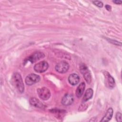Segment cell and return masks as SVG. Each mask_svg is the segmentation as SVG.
<instances>
[{"instance_id": "obj_6", "label": "cell", "mask_w": 122, "mask_h": 122, "mask_svg": "<svg viewBox=\"0 0 122 122\" xmlns=\"http://www.w3.org/2000/svg\"><path fill=\"white\" fill-rule=\"evenodd\" d=\"M69 69V64L65 61H61L57 63L55 66V70L59 73L66 72Z\"/></svg>"}, {"instance_id": "obj_9", "label": "cell", "mask_w": 122, "mask_h": 122, "mask_svg": "<svg viewBox=\"0 0 122 122\" xmlns=\"http://www.w3.org/2000/svg\"><path fill=\"white\" fill-rule=\"evenodd\" d=\"M74 98L72 95L70 94H67L65 95L61 100V103L64 106H69L73 102Z\"/></svg>"}, {"instance_id": "obj_10", "label": "cell", "mask_w": 122, "mask_h": 122, "mask_svg": "<svg viewBox=\"0 0 122 122\" xmlns=\"http://www.w3.org/2000/svg\"><path fill=\"white\" fill-rule=\"evenodd\" d=\"M68 81L72 85H76L80 81V77L79 75L76 73H72L70 74L68 77Z\"/></svg>"}, {"instance_id": "obj_14", "label": "cell", "mask_w": 122, "mask_h": 122, "mask_svg": "<svg viewBox=\"0 0 122 122\" xmlns=\"http://www.w3.org/2000/svg\"><path fill=\"white\" fill-rule=\"evenodd\" d=\"M93 95V90L91 89H88L84 95V96L82 99V102H85L91 99Z\"/></svg>"}, {"instance_id": "obj_13", "label": "cell", "mask_w": 122, "mask_h": 122, "mask_svg": "<svg viewBox=\"0 0 122 122\" xmlns=\"http://www.w3.org/2000/svg\"><path fill=\"white\" fill-rule=\"evenodd\" d=\"M112 114H113V109L112 108H109L107 110L104 116L103 117L102 119L101 120V122L109 121L112 119Z\"/></svg>"}, {"instance_id": "obj_17", "label": "cell", "mask_w": 122, "mask_h": 122, "mask_svg": "<svg viewBox=\"0 0 122 122\" xmlns=\"http://www.w3.org/2000/svg\"><path fill=\"white\" fill-rule=\"evenodd\" d=\"M112 1H113V2H114V3L116 4H121L122 2V1L121 0H113Z\"/></svg>"}, {"instance_id": "obj_11", "label": "cell", "mask_w": 122, "mask_h": 122, "mask_svg": "<svg viewBox=\"0 0 122 122\" xmlns=\"http://www.w3.org/2000/svg\"><path fill=\"white\" fill-rule=\"evenodd\" d=\"M30 102L31 105L35 107L41 109L44 108V105H43V104L36 98H31L30 100Z\"/></svg>"}, {"instance_id": "obj_2", "label": "cell", "mask_w": 122, "mask_h": 122, "mask_svg": "<svg viewBox=\"0 0 122 122\" xmlns=\"http://www.w3.org/2000/svg\"><path fill=\"white\" fill-rule=\"evenodd\" d=\"M80 70L87 83L90 84L92 81V76L87 66L84 64H81L80 67Z\"/></svg>"}, {"instance_id": "obj_1", "label": "cell", "mask_w": 122, "mask_h": 122, "mask_svg": "<svg viewBox=\"0 0 122 122\" xmlns=\"http://www.w3.org/2000/svg\"><path fill=\"white\" fill-rule=\"evenodd\" d=\"M12 81L13 85L18 91L21 93L23 92L24 85L20 74L18 72L14 73L12 75Z\"/></svg>"}, {"instance_id": "obj_7", "label": "cell", "mask_w": 122, "mask_h": 122, "mask_svg": "<svg viewBox=\"0 0 122 122\" xmlns=\"http://www.w3.org/2000/svg\"><path fill=\"white\" fill-rule=\"evenodd\" d=\"M44 57L45 55L43 53L41 52H36L30 56L27 59V61H29L31 63H34L41 59L43 58Z\"/></svg>"}, {"instance_id": "obj_3", "label": "cell", "mask_w": 122, "mask_h": 122, "mask_svg": "<svg viewBox=\"0 0 122 122\" xmlns=\"http://www.w3.org/2000/svg\"><path fill=\"white\" fill-rule=\"evenodd\" d=\"M37 93L39 97L44 101L48 100L51 96V92L46 87H42L37 89Z\"/></svg>"}, {"instance_id": "obj_18", "label": "cell", "mask_w": 122, "mask_h": 122, "mask_svg": "<svg viewBox=\"0 0 122 122\" xmlns=\"http://www.w3.org/2000/svg\"><path fill=\"white\" fill-rule=\"evenodd\" d=\"M105 8H106V9L107 10H108L109 11H110L111 10V6L109 5H105Z\"/></svg>"}, {"instance_id": "obj_4", "label": "cell", "mask_w": 122, "mask_h": 122, "mask_svg": "<svg viewBox=\"0 0 122 122\" xmlns=\"http://www.w3.org/2000/svg\"><path fill=\"white\" fill-rule=\"evenodd\" d=\"M49 67L48 62L45 61H41L35 65L34 70L35 71L39 73H42L45 71Z\"/></svg>"}, {"instance_id": "obj_5", "label": "cell", "mask_w": 122, "mask_h": 122, "mask_svg": "<svg viewBox=\"0 0 122 122\" xmlns=\"http://www.w3.org/2000/svg\"><path fill=\"white\" fill-rule=\"evenodd\" d=\"M40 80V77L38 75L34 73L29 74L25 78V83L28 85H32Z\"/></svg>"}, {"instance_id": "obj_16", "label": "cell", "mask_w": 122, "mask_h": 122, "mask_svg": "<svg viewBox=\"0 0 122 122\" xmlns=\"http://www.w3.org/2000/svg\"><path fill=\"white\" fill-rule=\"evenodd\" d=\"M122 117L121 113L120 112H117V113L116 114V121L118 122H121L122 121Z\"/></svg>"}, {"instance_id": "obj_8", "label": "cell", "mask_w": 122, "mask_h": 122, "mask_svg": "<svg viewBox=\"0 0 122 122\" xmlns=\"http://www.w3.org/2000/svg\"><path fill=\"white\" fill-rule=\"evenodd\" d=\"M104 75L105 76L106 84L110 88H113L115 86V81L113 78L109 74L108 71H104Z\"/></svg>"}, {"instance_id": "obj_12", "label": "cell", "mask_w": 122, "mask_h": 122, "mask_svg": "<svg viewBox=\"0 0 122 122\" xmlns=\"http://www.w3.org/2000/svg\"><path fill=\"white\" fill-rule=\"evenodd\" d=\"M85 87V84L84 82H81L79 85V86H78L76 90V92H75L76 96L78 98H80L82 96V95L83 93Z\"/></svg>"}, {"instance_id": "obj_15", "label": "cell", "mask_w": 122, "mask_h": 122, "mask_svg": "<svg viewBox=\"0 0 122 122\" xmlns=\"http://www.w3.org/2000/svg\"><path fill=\"white\" fill-rule=\"evenodd\" d=\"M92 2L95 5L99 8H102L103 7V3L101 1H92Z\"/></svg>"}]
</instances>
